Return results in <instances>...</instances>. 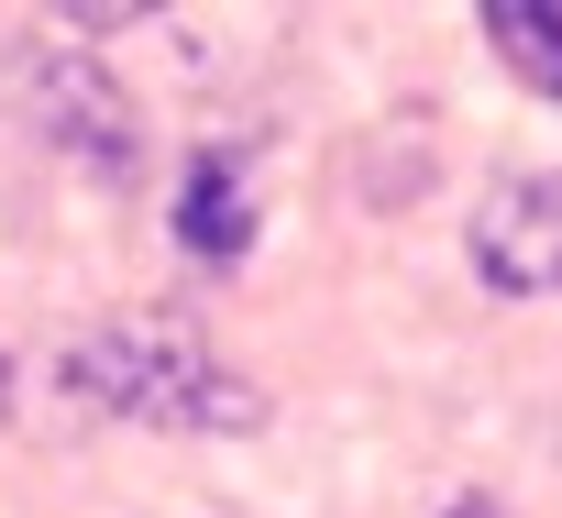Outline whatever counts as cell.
I'll return each instance as SVG.
<instances>
[{
    "instance_id": "cell-1",
    "label": "cell",
    "mask_w": 562,
    "mask_h": 518,
    "mask_svg": "<svg viewBox=\"0 0 562 518\" xmlns=\"http://www.w3.org/2000/svg\"><path fill=\"white\" fill-rule=\"evenodd\" d=\"M67 397L100 408V419H144V430H254L265 397L177 320V309H122V320H89L67 353H56Z\"/></svg>"
},
{
    "instance_id": "cell-4",
    "label": "cell",
    "mask_w": 562,
    "mask_h": 518,
    "mask_svg": "<svg viewBox=\"0 0 562 518\" xmlns=\"http://www.w3.org/2000/svg\"><path fill=\"white\" fill-rule=\"evenodd\" d=\"M177 243L199 254V266H243V254H254V199H243V166H232V155H199V166H188Z\"/></svg>"
},
{
    "instance_id": "cell-5",
    "label": "cell",
    "mask_w": 562,
    "mask_h": 518,
    "mask_svg": "<svg viewBox=\"0 0 562 518\" xmlns=\"http://www.w3.org/2000/svg\"><path fill=\"white\" fill-rule=\"evenodd\" d=\"M485 45L540 89V100H562V0H485Z\"/></svg>"
},
{
    "instance_id": "cell-2",
    "label": "cell",
    "mask_w": 562,
    "mask_h": 518,
    "mask_svg": "<svg viewBox=\"0 0 562 518\" xmlns=\"http://www.w3.org/2000/svg\"><path fill=\"white\" fill-rule=\"evenodd\" d=\"M12 100H23V122H34L56 155H78V166H100V177H133V166H144V111H133L122 78H100L89 56L23 45V56H12Z\"/></svg>"
},
{
    "instance_id": "cell-3",
    "label": "cell",
    "mask_w": 562,
    "mask_h": 518,
    "mask_svg": "<svg viewBox=\"0 0 562 518\" xmlns=\"http://www.w3.org/2000/svg\"><path fill=\"white\" fill-rule=\"evenodd\" d=\"M474 266L496 299H551L562 288V177H507L474 210Z\"/></svg>"
},
{
    "instance_id": "cell-6",
    "label": "cell",
    "mask_w": 562,
    "mask_h": 518,
    "mask_svg": "<svg viewBox=\"0 0 562 518\" xmlns=\"http://www.w3.org/2000/svg\"><path fill=\"white\" fill-rule=\"evenodd\" d=\"M441 518H496V507H485V496H463V507H441Z\"/></svg>"
}]
</instances>
